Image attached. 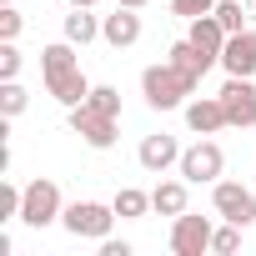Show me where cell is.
Segmentation results:
<instances>
[{
  "label": "cell",
  "mask_w": 256,
  "mask_h": 256,
  "mask_svg": "<svg viewBox=\"0 0 256 256\" xmlns=\"http://www.w3.org/2000/svg\"><path fill=\"white\" fill-rule=\"evenodd\" d=\"M221 171H226V156H221L216 141H196V146L181 151V176H186L191 186H216Z\"/></svg>",
  "instance_id": "7"
},
{
  "label": "cell",
  "mask_w": 256,
  "mask_h": 256,
  "mask_svg": "<svg viewBox=\"0 0 256 256\" xmlns=\"http://www.w3.org/2000/svg\"><path fill=\"white\" fill-rule=\"evenodd\" d=\"M96 110H106V116H120V90L116 86H90V96H86Z\"/></svg>",
  "instance_id": "21"
},
{
  "label": "cell",
  "mask_w": 256,
  "mask_h": 256,
  "mask_svg": "<svg viewBox=\"0 0 256 256\" xmlns=\"http://www.w3.org/2000/svg\"><path fill=\"white\" fill-rule=\"evenodd\" d=\"M166 60H171V66H181V70H186V76H196V80H201L211 66H221V60H216V56H206L191 36H186V40H176V46L166 50Z\"/></svg>",
  "instance_id": "14"
},
{
  "label": "cell",
  "mask_w": 256,
  "mask_h": 256,
  "mask_svg": "<svg viewBox=\"0 0 256 256\" xmlns=\"http://www.w3.org/2000/svg\"><path fill=\"white\" fill-rule=\"evenodd\" d=\"M216 96L226 106V126H236V131H251L256 126V86H251V76H226V86Z\"/></svg>",
  "instance_id": "6"
},
{
  "label": "cell",
  "mask_w": 256,
  "mask_h": 256,
  "mask_svg": "<svg viewBox=\"0 0 256 256\" xmlns=\"http://www.w3.org/2000/svg\"><path fill=\"white\" fill-rule=\"evenodd\" d=\"M221 66H226V76H256V30H236V36H226Z\"/></svg>",
  "instance_id": "11"
},
{
  "label": "cell",
  "mask_w": 256,
  "mask_h": 256,
  "mask_svg": "<svg viewBox=\"0 0 256 256\" xmlns=\"http://www.w3.org/2000/svg\"><path fill=\"white\" fill-rule=\"evenodd\" d=\"M26 106H30V96H26L20 80H6V86H0V116H6V120H16Z\"/></svg>",
  "instance_id": "19"
},
{
  "label": "cell",
  "mask_w": 256,
  "mask_h": 256,
  "mask_svg": "<svg viewBox=\"0 0 256 256\" xmlns=\"http://www.w3.org/2000/svg\"><path fill=\"white\" fill-rule=\"evenodd\" d=\"M116 6H131V10H141V6H146V0H116Z\"/></svg>",
  "instance_id": "28"
},
{
  "label": "cell",
  "mask_w": 256,
  "mask_h": 256,
  "mask_svg": "<svg viewBox=\"0 0 256 256\" xmlns=\"http://www.w3.org/2000/svg\"><path fill=\"white\" fill-rule=\"evenodd\" d=\"M100 256H131V241H110V236H106V241H100Z\"/></svg>",
  "instance_id": "27"
},
{
  "label": "cell",
  "mask_w": 256,
  "mask_h": 256,
  "mask_svg": "<svg viewBox=\"0 0 256 256\" xmlns=\"http://www.w3.org/2000/svg\"><path fill=\"white\" fill-rule=\"evenodd\" d=\"M116 120H120V116H106V110H96L90 100L70 106V131H76L90 151H110V146H116V136H120Z\"/></svg>",
  "instance_id": "3"
},
{
  "label": "cell",
  "mask_w": 256,
  "mask_h": 256,
  "mask_svg": "<svg viewBox=\"0 0 256 256\" xmlns=\"http://www.w3.org/2000/svg\"><path fill=\"white\" fill-rule=\"evenodd\" d=\"M211 206H216L221 221L256 226V191H246L241 181H216V186H211Z\"/></svg>",
  "instance_id": "9"
},
{
  "label": "cell",
  "mask_w": 256,
  "mask_h": 256,
  "mask_svg": "<svg viewBox=\"0 0 256 256\" xmlns=\"http://www.w3.org/2000/svg\"><path fill=\"white\" fill-rule=\"evenodd\" d=\"M186 186H191L186 176H181V181H161V186L151 191V211H156V216H181V211H186V201H191V196H186Z\"/></svg>",
  "instance_id": "15"
},
{
  "label": "cell",
  "mask_w": 256,
  "mask_h": 256,
  "mask_svg": "<svg viewBox=\"0 0 256 256\" xmlns=\"http://www.w3.org/2000/svg\"><path fill=\"white\" fill-rule=\"evenodd\" d=\"M20 76V50L16 40H0V80H16Z\"/></svg>",
  "instance_id": "23"
},
{
  "label": "cell",
  "mask_w": 256,
  "mask_h": 256,
  "mask_svg": "<svg viewBox=\"0 0 256 256\" xmlns=\"http://www.w3.org/2000/svg\"><path fill=\"white\" fill-rule=\"evenodd\" d=\"M211 236H216L211 216H191V211L171 216V251L176 256H206L211 251Z\"/></svg>",
  "instance_id": "8"
},
{
  "label": "cell",
  "mask_w": 256,
  "mask_h": 256,
  "mask_svg": "<svg viewBox=\"0 0 256 256\" xmlns=\"http://www.w3.org/2000/svg\"><path fill=\"white\" fill-rule=\"evenodd\" d=\"M110 221H116V206H100V201H76L60 211V226L70 236H86V241H106Z\"/></svg>",
  "instance_id": "5"
},
{
  "label": "cell",
  "mask_w": 256,
  "mask_h": 256,
  "mask_svg": "<svg viewBox=\"0 0 256 256\" xmlns=\"http://www.w3.org/2000/svg\"><path fill=\"white\" fill-rule=\"evenodd\" d=\"M20 30H26V16L16 6H0V40H16Z\"/></svg>",
  "instance_id": "24"
},
{
  "label": "cell",
  "mask_w": 256,
  "mask_h": 256,
  "mask_svg": "<svg viewBox=\"0 0 256 256\" xmlns=\"http://www.w3.org/2000/svg\"><path fill=\"white\" fill-rule=\"evenodd\" d=\"M196 86H201V80L186 76V70L171 66V60L141 70V96H146L151 110H176V106H186V96H196Z\"/></svg>",
  "instance_id": "2"
},
{
  "label": "cell",
  "mask_w": 256,
  "mask_h": 256,
  "mask_svg": "<svg viewBox=\"0 0 256 256\" xmlns=\"http://www.w3.org/2000/svg\"><path fill=\"white\" fill-rule=\"evenodd\" d=\"M60 211H66V206H60V186H56L50 176H36V181L26 186V201H20V221L40 231V226L60 221Z\"/></svg>",
  "instance_id": "4"
},
{
  "label": "cell",
  "mask_w": 256,
  "mask_h": 256,
  "mask_svg": "<svg viewBox=\"0 0 256 256\" xmlns=\"http://www.w3.org/2000/svg\"><path fill=\"white\" fill-rule=\"evenodd\" d=\"M20 201H26V191L20 186H0V221H10V216H20Z\"/></svg>",
  "instance_id": "25"
},
{
  "label": "cell",
  "mask_w": 256,
  "mask_h": 256,
  "mask_svg": "<svg viewBox=\"0 0 256 256\" xmlns=\"http://www.w3.org/2000/svg\"><path fill=\"white\" fill-rule=\"evenodd\" d=\"M110 206H116V216H126V221H141V216L151 211V191H136V186H120Z\"/></svg>",
  "instance_id": "18"
},
{
  "label": "cell",
  "mask_w": 256,
  "mask_h": 256,
  "mask_svg": "<svg viewBox=\"0 0 256 256\" xmlns=\"http://www.w3.org/2000/svg\"><path fill=\"white\" fill-rule=\"evenodd\" d=\"M100 40H106V46H116V50L136 46V40H141V16H136L131 6H116V10L100 20Z\"/></svg>",
  "instance_id": "10"
},
{
  "label": "cell",
  "mask_w": 256,
  "mask_h": 256,
  "mask_svg": "<svg viewBox=\"0 0 256 256\" xmlns=\"http://www.w3.org/2000/svg\"><path fill=\"white\" fill-rule=\"evenodd\" d=\"M211 16L221 20V30H226V36L246 30V10H241V0H216V10H211Z\"/></svg>",
  "instance_id": "20"
},
{
  "label": "cell",
  "mask_w": 256,
  "mask_h": 256,
  "mask_svg": "<svg viewBox=\"0 0 256 256\" xmlns=\"http://www.w3.org/2000/svg\"><path fill=\"white\" fill-rule=\"evenodd\" d=\"M100 36V20L86 10V6H70V16H66V40L70 46H90Z\"/></svg>",
  "instance_id": "17"
},
{
  "label": "cell",
  "mask_w": 256,
  "mask_h": 256,
  "mask_svg": "<svg viewBox=\"0 0 256 256\" xmlns=\"http://www.w3.org/2000/svg\"><path fill=\"white\" fill-rule=\"evenodd\" d=\"M0 6H16V0H0Z\"/></svg>",
  "instance_id": "30"
},
{
  "label": "cell",
  "mask_w": 256,
  "mask_h": 256,
  "mask_svg": "<svg viewBox=\"0 0 256 256\" xmlns=\"http://www.w3.org/2000/svg\"><path fill=\"white\" fill-rule=\"evenodd\" d=\"M40 76H46V90H50L66 110L90 96V80L80 76V60H76V46H70V40H56V46L40 50Z\"/></svg>",
  "instance_id": "1"
},
{
  "label": "cell",
  "mask_w": 256,
  "mask_h": 256,
  "mask_svg": "<svg viewBox=\"0 0 256 256\" xmlns=\"http://www.w3.org/2000/svg\"><path fill=\"white\" fill-rule=\"evenodd\" d=\"M186 126H191L196 136H216L221 126H226L221 96H196V100H186Z\"/></svg>",
  "instance_id": "12"
},
{
  "label": "cell",
  "mask_w": 256,
  "mask_h": 256,
  "mask_svg": "<svg viewBox=\"0 0 256 256\" xmlns=\"http://www.w3.org/2000/svg\"><path fill=\"white\" fill-rule=\"evenodd\" d=\"M136 161H141L151 176H161L166 166H181V146H176V136H166V131H161V136H146V141H141Z\"/></svg>",
  "instance_id": "13"
},
{
  "label": "cell",
  "mask_w": 256,
  "mask_h": 256,
  "mask_svg": "<svg viewBox=\"0 0 256 256\" xmlns=\"http://www.w3.org/2000/svg\"><path fill=\"white\" fill-rule=\"evenodd\" d=\"M241 231H246V226H236V221H226V226H221V231L211 236V251H221V256H231V251L241 246Z\"/></svg>",
  "instance_id": "22"
},
{
  "label": "cell",
  "mask_w": 256,
  "mask_h": 256,
  "mask_svg": "<svg viewBox=\"0 0 256 256\" xmlns=\"http://www.w3.org/2000/svg\"><path fill=\"white\" fill-rule=\"evenodd\" d=\"M186 36H191L206 56H216V60H221V50H226V30H221V20H216V16H196Z\"/></svg>",
  "instance_id": "16"
},
{
  "label": "cell",
  "mask_w": 256,
  "mask_h": 256,
  "mask_svg": "<svg viewBox=\"0 0 256 256\" xmlns=\"http://www.w3.org/2000/svg\"><path fill=\"white\" fill-rule=\"evenodd\" d=\"M70 6H86V10H90V6H96V0H70Z\"/></svg>",
  "instance_id": "29"
},
{
  "label": "cell",
  "mask_w": 256,
  "mask_h": 256,
  "mask_svg": "<svg viewBox=\"0 0 256 256\" xmlns=\"http://www.w3.org/2000/svg\"><path fill=\"white\" fill-rule=\"evenodd\" d=\"M171 10L186 16V20H196V16H211L216 10V0H171Z\"/></svg>",
  "instance_id": "26"
}]
</instances>
